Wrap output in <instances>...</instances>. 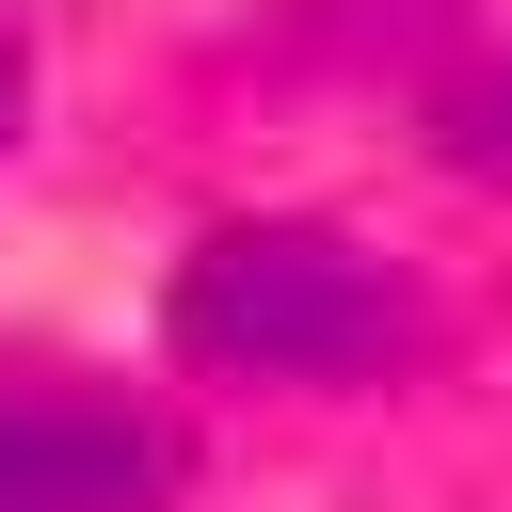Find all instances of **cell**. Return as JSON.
Listing matches in <instances>:
<instances>
[{"label":"cell","mask_w":512,"mask_h":512,"mask_svg":"<svg viewBox=\"0 0 512 512\" xmlns=\"http://www.w3.org/2000/svg\"><path fill=\"white\" fill-rule=\"evenodd\" d=\"M176 352L256 384H384L432 352V304L336 224H224L176 272Z\"/></svg>","instance_id":"obj_1"},{"label":"cell","mask_w":512,"mask_h":512,"mask_svg":"<svg viewBox=\"0 0 512 512\" xmlns=\"http://www.w3.org/2000/svg\"><path fill=\"white\" fill-rule=\"evenodd\" d=\"M176 432L80 368H0V512H160Z\"/></svg>","instance_id":"obj_2"},{"label":"cell","mask_w":512,"mask_h":512,"mask_svg":"<svg viewBox=\"0 0 512 512\" xmlns=\"http://www.w3.org/2000/svg\"><path fill=\"white\" fill-rule=\"evenodd\" d=\"M448 144H464V160H512V64H496L480 96H448Z\"/></svg>","instance_id":"obj_3"},{"label":"cell","mask_w":512,"mask_h":512,"mask_svg":"<svg viewBox=\"0 0 512 512\" xmlns=\"http://www.w3.org/2000/svg\"><path fill=\"white\" fill-rule=\"evenodd\" d=\"M16 112H32V64H16V32H0V144H16Z\"/></svg>","instance_id":"obj_4"}]
</instances>
